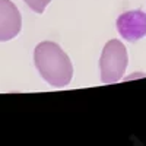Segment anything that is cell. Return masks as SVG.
<instances>
[{
  "label": "cell",
  "mask_w": 146,
  "mask_h": 146,
  "mask_svg": "<svg viewBox=\"0 0 146 146\" xmlns=\"http://www.w3.org/2000/svg\"><path fill=\"white\" fill-rule=\"evenodd\" d=\"M22 18L10 0H0V42L9 41L21 32Z\"/></svg>",
  "instance_id": "4"
},
{
  "label": "cell",
  "mask_w": 146,
  "mask_h": 146,
  "mask_svg": "<svg viewBox=\"0 0 146 146\" xmlns=\"http://www.w3.org/2000/svg\"><path fill=\"white\" fill-rule=\"evenodd\" d=\"M35 13H42L44 9L47 7V5L51 2V0H23Z\"/></svg>",
  "instance_id": "5"
},
{
  "label": "cell",
  "mask_w": 146,
  "mask_h": 146,
  "mask_svg": "<svg viewBox=\"0 0 146 146\" xmlns=\"http://www.w3.org/2000/svg\"><path fill=\"white\" fill-rule=\"evenodd\" d=\"M127 50L118 40H111L102 48L100 58L102 83H115L123 78L127 67Z\"/></svg>",
  "instance_id": "2"
},
{
  "label": "cell",
  "mask_w": 146,
  "mask_h": 146,
  "mask_svg": "<svg viewBox=\"0 0 146 146\" xmlns=\"http://www.w3.org/2000/svg\"><path fill=\"white\" fill-rule=\"evenodd\" d=\"M34 63L42 79L51 86L63 88L73 78V66L69 56L56 42L42 41L34 50Z\"/></svg>",
  "instance_id": "1"
},
{
  "label": "cell",
  "mask_w": 146,
  "mask_h": 146,
  "mask_svg": "<svg viewBox=\"0 0 146 146\" xmlns=\"http://www.w3.org/2000/svg\"><path fill=\"white\" fill-rule=\"evenodd\" d=\"M117 31L124 40L135 42L146 35V13L142 10L124 12L117 18Z\"/></svg>",
  "instance_id": "3"
}]
</instances>
